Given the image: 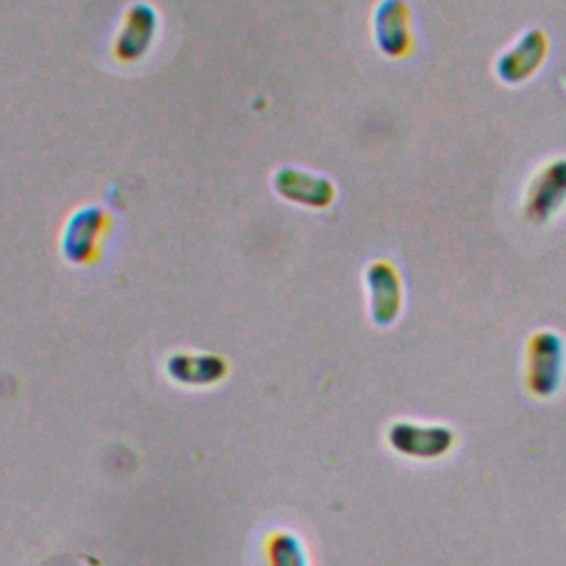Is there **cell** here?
Here are the masks:
<instances>
[{
    "label": "cell",
    "mask_w": 566,
    "mask_h": 566,
    "mask_svg": "<svg viewBox=\"0 0 566 566\" xmlns=\"http://www.w3.org/2000/svg\"><path fill=\"white\" fill-rule=\"evenodd\" d=\"M111 212L97 203H84L75 208L60 234L62 256L73 265H91L99 259L104 239L111 230Z\"/></svg>",
    "instance_id": "obj_2"
},
{
    "label": "cell",
    "mask_w": 566,
    "mask_h": 566,
    "mask_svg": "<svg viewBox=\"0 0 566 566\" xmlns=\"http://www.w3.org/2000/svg\"><path fill=\"white\" fill-rule=\"evenodd\" d=\"M272 190L287 203L307 208V210H325L336 201V184L321 172L283 164L272 172Z\"/></svg>",
    "instance_id": "obj_5"
},
{
    "label": "cell",
    "mask_w": 566,
    "mask_h": 566,
    "mask_svg": "<svg viewBox=\"0 0 566 566\" xmlns=\"http://www.w3.org/2000/svg\"><path fill=\"white\" fill-rule=\"evenodd\" d=\"M566 206V157L546 161L531 179L524 195V217L531 223H548Z\"/></svg>",
    "instance_id": "obj_6"
},
{
    "label": "cell",
    "mask_w": 566,
    "mask_h": 566,
    "mask_svg": "<svg viewBox=\"0 0 566 566\" xmlns=\"http://www.w3.org/2000/svg\"><path fill=\"white\" fill-rule=\"evenodd\" d=\"M161 29V18L155 4L137 0L128 4L122 13V22L115 31L111 51L113 57L122 64L142 62L155 46Z\"/></svg>",
    "instance_id": "obj_3"
},
{
    "label": "cell",
    "mask_w": 566,
    "mask_h": 566,
    "mask_svg": "<svg viewBox=\"0 0 566 566\" xmlns=\"http://www.w3.org/2000/svg\"><path fill=\"white\" fill-rule=\"evenodd\" d=\"M387 444L402 458L433 462L455 447V431L438 422L396 420L387 429Z\"/></svg>",
    "instance_id": "obj_4"
},
{
    "label": "cell",
    "mask_w": 566,
    "mask_h": 566,
    "mask_svg": "<svg viewBox=\"0 0 566 566\" xmlns=\"http://www.w3.org/2000/svg\"><path fill=\"white\" fill-rule=\"evenodd\" d=\"M268 555L272 566H307V555L303 544L290 533L274 535L270 542Z\"/></svg>",
    "instance_id": "obj_11"
},
{
    "label": "cell",
    "mask_w": 566,
    "mask_h": 566,
    "mask_svg": "<svg viewBox=\"0 0 566 566\" xmlns=\"http://www.w3.org/2000/svg\"><path fill=\"white\" fill-rule=\"evenodd\" d=\"M548 49H551V42H548V35L542 29H537V27L526 29L495 60L497 80L509 84V86H517V84L526 82L546 62Z\"/></svg>",
    "instance_id": "obj_9"
},
{
    "label": "cell",
    "mask_w": 566,
    "mask_h": 566,
    "mask_svg": "<svg viewBox=\"0 0 566 566\" xmlns=\"http://www.w3.org/2000/svg\"><path fill=\"white\" fill-rule=\"evenodd\" d=\"M166 369L172 378L188 385H208L223 376L226 363L212 354H192V352H179L170 356L166 363Z\"/></svg>",
    "instance_id": "obj_10"
},
{
    "label": "cell",
    "mask_w": 566,
    "mask_h": 566,
    "mask_svg": "<svg viewBox=\"0 0 566 566\" xmlns=\"http://www.w3.org/2000/svg\"><path fill=\"white\" fill-rule=\"evenodd\" d=\"M371 35L376 49L391 60L413 51L411 9L407 0H378L371 11Z\"/></svg>",
    "instance_id": "obj_8"
},
{
    "label": "cell",
    "mask_w": 566,
    "mask_h": 566,
    "mask_svg": "<svg viewBox=\"0 0 566 566\" xmlns=\"http://www.w3.org/2000/svg\"><path fill=\"white\" fill-rule=\"evenodd\" d=\"M566 376V340L555 329H537L526 340L524 382L535 398H553Z\"/></svg>",
    "instance_id": "obj_1"
},
{
    "label": "cell",
    "mask_w": 566,
    "mask_h": 566,
    "mask_svg": "<svg viewBox=\"0 0 566 566\" xmlns=\"http://www.w3.org/2000/svg\"><path fill=\"white\" fill-rule=\"evenodd\" d=\"M365 287L371 323L378 327L394 325L405 305V287L398 268L387 259L371 261L365 268Z\"/></svg>",
    "instance_id": "obj_7"
}]
</instances>
